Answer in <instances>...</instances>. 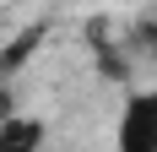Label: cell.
I'll return each mask as SVG.
<instances>
[{
    "label": "cell",
    "mask_w": 157,
    "mask_h": 152,
    "mask_svg": "<svg viewBox=\"0 0 157 152\" xmlns=\"http://www.w3.org/2000/svg\"><path fill=\"white\" fill-rule=\"evenodd\" d=\"M114 152H157V87L125 98L114 125Z\"/></svg>",
    "instance_id": "6da1fadb"
},
{
    "label": "cell",
    "mask_w": 157,
    "mask_h": 152,
    "mask_svg": "<svg viewBox=\"0 0 157 152\" xmlns=\"http://www.w3.org/2000/svg\"><path fill=\"white\" fill-rule=\"evenodd\" d=\"M11 114H16V98H11V87H6V82H0V125L11 120Z\"/></svg>",
    "instance_id": "3957f363"
},
{
    "label": "cell",
    "mask_w": 157,
    "mask_h": 152,
    "mask_svg": "<svg viewBox=\"0 0 157 152\" xmlns=\"http://www.w3.org/2000/svg\"><path fill=\"white\" fill-rule=\"evenodd\" d=\"M44 147V120L33 114H11L0 125V152H38Z\"/></svg>",
    "instance_id": "7a4b0ae2"
}]
</instances>
